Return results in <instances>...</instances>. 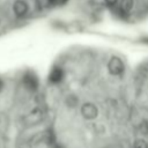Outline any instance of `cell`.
I'll list each match as a JSON object with an SVG mask.
<instances>
[{"label":"cell","instance_id":"3","mask_svg":"<svg viewBox=\"0 0 148 148\" xmlns=\"http://www.w3.org/2000/svg\"><path fill=\"white\" fill-rule=\"evenodd\" d=\"M62 76H64L62 69L59 68V67H54V68L51 71L49 79H50V81H51L52 83H58V82H60V81L62 80Z\"/></svg>","mask_w":148,"mask_h":148},{"label":"cell","instance_id":"9","mask_svg":"<svg viewBox=\"0 0 148 148\" xmlns=\"http://www.w3.org/2000/svg\"><path fill=\"white\" fill-rule=\"evenodd\" d=\"M104 1H105V3H106L108 6H114L118 0H104Z\"/></svg>","mask_w":148,"mask_h":148},{"label":"cell","instance_id":"5","mask_svg":"<svg viewBox=\"0 0 148 148\" xmlns=\"http://www.w3.org/2000/svg\"><path fill=\"white\" fill-rule=\"evenodd\" d=\"M134 5V0H120V5H119V12L127 14Z\"/></svg>","mask_w":148,"mask_h":148},{"label":"cell","instance_id":"2","mask_svg":"<svg viewBox=\"0 0 148 148\" xmlns=\"http://www.w3.org/2000/svg\"><path fill=\"white\" fill-rule=\"evenodd\" d=\"M81 113L82 116L88 119V120H91V119H95L98 114V109L96 108L95 104L92 103H84L81 108Z\"/></svg>","mask_w":148,"mask_h":148},{"label":"cell","instance_id":"4","mask_svg":"<svg viewBox=\"0 0 148 148\" xmlns=\"http://www.w3.org/2000/svg\"><path fill=\"white\" fill-rule=\"evenodd\" d=\"M23 82H24V84H25L29 89H32V90L36 89L37 86H38V81H37V79H36V76L32 75V74H27V75H24Z\"/></svg>","mask_w":148,"mask_h":148},{"label":"cell","instance_id":"6","mask_svg":"<svg viewBox=\"0 0 148 148\" xmlns=\"http://www.w3.org/2000/svg\"><path fill=\"white\" fill-rule=\"evenodd\" d=\"M42 119V112L40 110H34L32 112H30L27 117V121H29L30 124H34V123H37Z\"/></svg>","mask_w":148,"mask_h":148},{"label":"cell","instance_id":"8","mask_svg":"<svg viewBox=\"0 0 148 148\" xmlns=\"http://www.w3.org/2000/svg\"><path fill=\"white\" fill-rule=\"evenodd\" d=\"M134 148H148V145L143 140H138L134 145Z\"/></svg>","mask_w":148,"mask_h":148},{"label":"cell","instance_id":"7","mask_svg":"<svg viewBox=\"0 0 148 148\" xmlns=\"http://www.w3.org/2000/svg\"><path fill=\"white\" fill-rule=\"evenodd\" d=\"M139 130H140V132H141L142 134L147 135V134H148V121H147V120H143V121L140 124Z\"/></svg>","mask_w":148,"mask_h":148},{"label":"cell","instance_id":"1","mask_svg":"<svg viewBox=\"0 0 148 148\" xmlns=\"http://www.w3.org/2000/svg\"><path fill=\"white\" fill-rule=\"evenodd\" d=\"M108 68H109V72L112 74V75H120L124 69H125V66H124V62L123 60L119 58V57H112L110 60H109V64H108Z\"/></svg>","mask_w":148,"mask_h":148},{"label":"cell","instance_id":"10","mask_svg":"<svg viewBox=\"0 0 148 148\" xmlns=\"http://www.w3.org/2000/svg\"><path fill=\"white\" fill-rule=\"evenodd\" d=\"M2 87H3V82H2L1 80H0V90L2 89Z\"/></svg>","mask_w":148,"mask_h":148}]
</instances>
